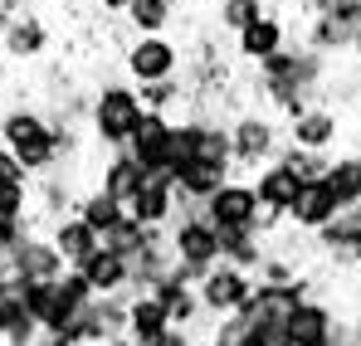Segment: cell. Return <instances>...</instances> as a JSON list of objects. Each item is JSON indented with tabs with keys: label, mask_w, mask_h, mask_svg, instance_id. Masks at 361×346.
Segmentation results:
<instances>
[{
	"label": "cell",
	"mask_w": 361,
	"mask_h": 346,
	"mask_svg": "<svg viewBox=\"0 0 361 346\" xmlns=\"http://www.w3.org/2000/svg\"><path fill=\"white\" fill-rule=\"evenodd\" d=\"M283 44H288V20L279 10H264L254 25H244L240 35H235V54L244 63H264L269 54H279Z\"/></svg>",
	"instance_id": "cell-17"
},
{
	"label": "cell",
	"mask_w": 361,
	"mask_h": 346,
	"mask_svg": "<svg viewBox=\"0 0 361 346\" xmlns=\"http://www.w3.org/2000/svg\"><path fill=\"white\" fill-rule=\"evenodd\" d=\"M322 185L332 190L337 205H361V152H342L332 156V166L322 175Z\"/></svg>",
	"instance_id": "cell-25"
},
{
	"label": "cell",
	"mask_w": 361,
	"mask_h": 346,
	"mask_svg": "<svg viewBox=\"0 0 361 346\" xmlns=\"http://www.w3.org/2000/svg\"><path fill=\"white\" fill-rule=\"evenodd\" d=\"M352 58H357V68H361V35L352 39Z\"/></svg>",
	"instance_id": "cell-40"
},
{
	"label": "cell",
	"mask_w": 361,
	"mask_h": 346,
	"mask_svg": "<svg viewBox=\"0 0 361 346\" xmlns=\"http://www.w3.org/2000/svg\"><path fill=\"white\" fill-rule=\"evenodd\" d=\"M142 180H147V166H142L127 147H118V152L103 156V166H98V180H93V185H103L108 195H118L122 205H132V195L142 190Z\"/></svg>",
	"instance_id": "cell-21"
},
{
	"label": "cell",
	"mask_w": 361,
	"mask_h": 346,
	"mask_svg": "<svg viewBox=\"0 0 361 346\" xmlns=\"http://www.w3.org/2000/svg\"><path fill=\"white\" fill-rule=\"evenodd\" d=\"M73 210H78V215H83L98 234H108L122 215H127V205H122L118 195H108L103 185H83V195H78V205H73Z\"/></svg>",
	"instance_id": "cell-28"
},
{
	"label": "cell",
	"mask_w": 361,
	"mask_h": 346,
	"mask_svg": "<svg viewBox=\"0 0 361 346\" xmlns=\"http://www.w3.org/2000/svg\"><path fill=\"white\" fill-rule=\"evenodd\" d=\"M269 10V0H215V25L225 35H240L244 25H254Z\"/></svg>",
	"instance_id": "cell-32"
},
{
	"label": "cell",
	"mask_w": 361,
	"mask_h": 346,
	"mask_svg": "<svg viewBox=\"0 0 361 346\" xmlns=\"http://www.w3.org/2000/svg\"><path fill=\"white\" fill-rule=\"evenodd\" d=\"M269 234L259 230H220V259L225 264H235V268H259V259L269 254V244H264Z\"/></svg>",
	"instance_id": "cell-27"
},
{
	"label": "cell",
	"mask_w": 361,
	"mask_h": 346,
	"mask_svg": "<svg viewBox=\"0 0 361 346\" xmlns=\"http://www.w3.org/2000/svg\"><path fill=\"white\" fill-rule=\"evenodd\" d=\"M0 180H35V175L25 171V161H20L5 142H0Z\"/></svg>",
	"instance_id": "cell-38"
},
{
	"label": "cell",
	"mask_w": 361,
	"mask_h": 346,
	"mask_svg": "<svg viewBox=\"0 0 361 346\" xmlns=\"http://www.w3.org/2000/svg\"><path fill=\"white\" fill-rule=\"evenodd\" d=\"M254 346H293L288 322H254Z\"/></svg>",
	"instance_id": "cell-35"
},
{
	"label": "cell",
	"mask_w": 361,
	"mask_h": 346,
	"mask_svg": "<svg viewBox=\"0 0 361 346\" xmlns=\"http://www.w3.org/2000/svg\"><path fill=\"white\" fill-rule=\"evenodd\" d=\"M259 215H264L259 190L244 175H230L215 195H205V220L215 230H259Z\"/></svg>",
	"instance_id": "cell-8"
},
{
	"label": "cell",
	"mask_w": 361,
	"mask_h": 346,
	"mask_svg": "<svg viewBox=\"0 0 361 346\" xmlns=\"http://www.w3.org/2000/svg\"><path fill=\"white\" fill-rule=\"evenodd\" d=\"M161 327H171V312L161 307L157 292H132L127 297V342H142V337H157Z\"/></svg>",
	"instance_id": "cell-24"
},
{
	"label": "cell",
	"mask_w": 361,
	"mask_h": 346,
	"mask_svg": "<svg viewBox=\"0 0 361 346\" xmlns=\"http://www.w3.org/2000/svg\"><path fill=\"white\" fill-rule=\"evenodd\" d=\"M83 195V175H78V161H59L49 171H39L30 180V205H35V220L54 225L59 215H68Z\"/></svg>",
	"instance_id": "cell-7"
},
{
	"label": "cell",
	"mask_w": 361,
	"mask_h": 346,
	"mask_svg": "<svg viewBox=\"0 0 361 346\" xmlns=\"http://www.w3.org/2000/svg\"><path fill=\"white\" fill-rule=\"evenodd\" d=\"M142 93H137V83H118V78H108V83H98L93 88V103H88V137L103 147V152H118L127 147V137H132V127L142 122Z\"/></svg>",
	"instance_id": "cell-2"
},
{
	"label": "cell",
	"mask_w": 361,
	"mask_h": 346,
	"mask_svg": "<svg viewBox=\"0 0 361 346\" xmlns=\"http://www.w3.org/2000/svg\"><path fill=\"white\" fill-rule=\"evenodd\" d=\"M312 249L337 268H357L361 264V205H342L322 230H312Z\"/></svg>",
	"instance_id": "cell-10"
},
{
	"label": "cell",
	"mask_w": 361,
	"mask_h": 346,
	"mask_svg": "<svg viewBox=\"0 0 361 346\" xmlns=\"http://www.w3.org/2000/svg\"><path fill=\"white\" fill-rule=\"evenodd\" d=\"M205 346H254V322L244 312H225L205 327Z\"/></svg>",
	"instance_id": "cell-30"
},
{
	"label": "cell",
	"mask_w": 361,
	"mask_h": 346,
	"mask_svg": "<svg viewBox=\"0 0 361 346\" xmlns=\"http://www.w3.org/2000/svg\"><path fill=\"white\" fill-rule=\"evenodd\" d=\"M127 152H132L147 171H166V161H171V117L147 108L142 122L132 127V137H127Z\"/></svg>",
	"instance_id": "cell-16"
},
{
	"label": "cell",
	"mask_w": 361,
	"mask_h": 346,
	"mask_svg": "<svg viewBox=\"0 0 361 346\" xmlns=\"http://www.w3.org/2000/svg\"><path fill=\"white\" fill-rule=\"evenodd\" d=\"M142 225H157V230H171V220H176L180 200H176V175L171 171H147L142 180V190L132 195V205H127Z\"/></svg>",
	"instance_id": "cell-14"
},
{
	"label": "cell",
	"mask_w": 361,
	"mask_h": 346,
	"mask_svg": "<svg viewBox=\"0 0 361 346\" xmlns=\"http://www.w3.org/2000/svg\"><path fill=\"white\" fill-rule=\"evenodd\" d=\"M49 239H54V249L63 254V264H68V268H78V264L93 254V249H103V234L93 230V225H88L78 210L59 215V220L49 225Z\"/></svg>",
	"instance_id": "cell-20"
},
{
	"label": "cell",
	"mask_w": 361,
	"mask_h": 346,
	"mask_svg": "<svg viewBox=\"0 0 361 346\" xmlns=\"http://www.w3.org/2000/svg\"><path fill=\"white\" fill-rule=\"evenodd\" d=\"M357 35H361V0H327L317 15H307L302 44L332 58V54H342V49H352Z\"/></svg>",
	"instance_id": "cell-5"
},
{
	"label": "cell",
	"mask_w": 361,
	"mask_h": 346,
	"mask_svg": "<svg viewBox=\"0 0 361 346\" xmlns=\"http://www.w3.org/2000/svg\"><path fill=\"white\" fill-rule=\"evenodd\" d=\"M307 292H312L307 278H293V283H254V292L244 297L240 312L249 322H288Z\"/></svg>",
	"instance_id": "cell-12"
},
{
	"label": "cell",
	"mask_w": 361,
	"mask_h": 346,
	"mask_svg": "<svg viewBox=\"0 0 361 346\" xmlns=\"http://www.w3.org/2000/svg\"><path fill=\"white\" fill-rule=\"evenodd\" d=\"M185 54H180L176 39H166V35H132L127 44H122V73H127V83H161V78H176Z\"/></svg>",
	"instance_id": "cell-4"
},
{
	"label": "cell",
	"mask_w": 361,
	"mask_h": 346,
	"mask_svg": "<svg viewBox=\"0 0 361 346\" xmlns=\"http://www.w3.org/2000/svg\"><path fill=\"white\" fill-rule=\"evenodd\" d=\"M230 175H235V161H225V156H195L190 166L176 171V200H205V195H215Z\"/></svg>",
	"instance_id": "cell-19"
},
{
	"label": "cell",
	"mask_w": 361,
	"mask_h": 346,
	"mask_svg": "<svg viewBox=\"0 0 361 346\" xmlns=\"http://www.w3.org/2000/svg\"><path fill=\"white\" fill-rule=\"evenodd\" d=\"M49 44H54L49 20H44L39 10H25V5L10 15V25H5V35H0V54L15 58V63H39V58L49 54Z\"/></svg>",
	"instance_id": "cell-11"
},
{
	"label": "cell",
	"mask_w": 361,
	"mask_h": 346,
	"mask_svg": "<svg viewBox=\"0 0 361 346\" xmlns=\"http://www.w3.org/2000/svg\"><path fill=\"white\" fill-rule=\"evenodd\" d=\"M78 268H83V278L93 283V292H127V288H132V268H127V259H122L118 249H108V244L93 249Z\"/></svg>",
	"instance_id": "cell-22"
},
{
	"label": "cell",
	"mask_w": 361,
	"mask_h": 346,
	"mask_svg": "<svg viewBox=\"0 0 361 346\" xmlns=\"http://www.w3.org/2000/svg\"><path fill=\"white\" fill-rule=\"evenodd\" d=\"M195 292H200V312L215 322V317H225V312H240L244 297L254 292V273L249 268H235V264H215V268H205L200 273V283H195Z\"/></svg>",
	"instance_id": "cell-9"
},
{
	"label": "cell",
	"mask_w": 361,
	"mask_h": 346,
	"mask_svg": "<svg viewBox=\"0 0 361 346\" xmlns=\"http://www.w3.org/2000/svg\"><path fill=\"white\" fill-rule=\"evenodd\" d=\"M30 230H35V220H0V254H10Z\"/></svg>",
	"instance_id": "cell-37"
},
{
	"label": "cell",
	"mask_w": 361,
	"mask_h": 346,
	"mask_svg": "<svg viewBox=\"0 0 361 346\" xmlns=\"http://www.w3.org/2000/svg\"><path fill=\"white\" fill-rule=\"evenodd\" d=\"M127 5H132V0H93V10H98V15H122Z\"/></svg>",
	"instance_id": "cell-39"
},
{
	"label": "cell",
	"mask_w": 361,
	"mask_h": 346,
	"mask_svg": "<svg viewBox=\"0 0 361 346\" xmlns=\"http://www.w3.org/2000/svg\"><path fill=\"white\" fill-rule=\"evenodd\" d=\"M132 346H195V337H190L185 327L171 322V327H161L157 337H142V342H132Z\"/></svg>",
	"instance_id": "cell-36"
},
{
	"label": "cell",
	"mask_w": 361,
	"mask_h": 346,
	"mask_svg": "<svg viewBox=\"0 0 361 346\" xmlns=\"http://www.w3.org/2000/svg\"><path fill=\"white\" fill-rule=\"evenodd\" d=\"M337 210H342V205L332 200V190H327L322 180H307V185L298 190V200L288 205V225H298V230L312 234V230H322Z\"/></svg>",
	"instance_id": "cell-23"
},
{
	"label": "cell",
	"mask_w": 361,
	"mask_h": 346,
	"mask_svg": "<svg viewBox=\"0 0 361 346\" xmlns=\"http://www.w3.org/2000/svg\"><path fill=\"white\" fill-rule=\"evenodd\" d=\"M142 93V108H152V113H180V108H190V83L185 78H161V83H142L137 88Z\"/></svg>",
	"instance_id": "cell-29"
},
{
	"label": "cell",
	"mask_w": 361,
	"mask_h": 346,
	"mask_svg": "<svg viewBox=\"0 0 361 346\" xmlns=\"http://www.w3.org/2000/svg\"><path fill=\"white\" fill-rule=\"evenodd\" d=\"M0 142L25 161V171H30V175H39V171H49V166H59V161H63L49 113L35 108V103H25L20 93L10 98V108H0Z\"/></svg>",
	"instance_id": "cell-1"
},
{
	"label": "cell",
	"mask_w": 361,
	"mask_h": 346,
	"mask_svg": "<svg viewBox=\"0 0 361 346\" xmlns=\"http://www.w3.org/2000/svg\"><path fill=\"white\" fill-rule=\"evenodd\" d=\"M0 220H35L30 180H0Z\"/></svg>",
	"instance_id": "cell-33"
},
{
	"label": "cell",
	"mask_w": 361,
	"mask_h": 346,
	"mask_svg": "<svg viewBox=\"0 0 361 346\" xmlns=\"http://www.w3.org/2000/svg\"><path fill=\"white\" fill-rule=\"evenodd\" d=\"M283 137L302 152H332L337 137H342V113L327 108V103H312V108H302L298 117L283 122Z\"/></svg>",
	"instance_id": "cell-13"
},
{
	"label": "cell",
	"mask_w": 361,
	"mask_h": 346,
	"mask_svg": "<svg viewBox=\"0 0 361 346\" xmlns=\"http://www.w3.org/2000/svg\"><path fill=\"white\" fill-rule=\"evenodd\" d=\"M5 322H10V312H5V302H0V337H5Z\"/></svg>",
	"instance_id": "cell-41"
},
{
	"label": "cell",
	"mask_w": 361,
	"mask_h": 346,
	"mask_svg": "<svg viewBox=\"0 0 361 346\" xmlns=\"http://www.w3.org/2000/svg\"><path fill=\"white\" fill-rule=\"evenodd\" d=\"M122 20L132 35H166L176 25V0H132L122 10Z\"/></svg>",
	"instance_id": "cell-26"
},
{
	"label": "cell",
	"mask_w": 361,
	"mask_h": 346,
	"mask_svg": "<svg viewBox=\"0 0 361 346\" xmlns=\"http://www.w3.org/2000/svg\"><path fill=\"white\" fill-rule=\"evenodd\" d=\"M0 88H5V54H0Z\"/></svg>",
	"instance_id": "cell-42"
},
{
	"label": "cell",
	"mask_w": 361,
	"mask_h": 346,
	"mask_svg": "<svg viewBox=\"0 0 361 346\" xmlns=\"http://www.w3.org/2000/svg\"><path fill=\"white\" fill-rule=\"evenodd\" d=\"M249 180H254L259 205H264V215H259V234H274V230H279V220H288V205L298 200L302 175L293 171L283 156H274V161H264V166L249 175Z\"/></svg>",
	"instance_id": "cell-6"
},
{
	"label": "cell",
	"mask_w": 361,
	"mask_h": 346,
	"mask_svg": "<svg viewBox=\"0 0 361 346\" xmlns=\"http://www.w3.org/2000/svg\"><path fill=\"white\" fill-rule=\"evenodd\" d=\"M152 230H157V225H142V220H137V215L127 210V215H122L118 225H113V230L103 234V244H108V249H118L122 259H132V254H137V249H142V244L152 239Z\"/></svg>",
	"instance_id": "cell-31"
},
{
	"label": "cell",
	"mask_w": 361,
	"mask_h": 346,
	"mask_svg": "<svg viewBox=\"0 0 361 346\" xmlns=\"http://www.w3.org/2000/svg\"><path fill=\"white\" fill-rule=\"evenodd\" d=\"M63 268H68V264H63V254L54 249V239H49V234H35V230H30L20 244H15V249H10V273H15L20 283H35V278H59Z\"/></svg>",
	"instance_id": "cell-15"
},
{
	"label": "cell",
	"mask_w": 361,
	"mask_h": 346,
	"mask_svg": "<svg viewBox=\"0 0 361 346\" xmlns=\"http://www.w3.org/2000/svg\"><path fill=\"white\" fill-rule=\"evenodd\" d=\"M283 152V127L269 108H249L230 122V161L240 171H259L264 161H274Z\"/></svg>",
	"instance_id": "cell-3"
},
{
	"label": "cell",
	"mask_w": 361,
	"mask_h": 346,
	"mask_svg": "<svg viewBox=\"0 0 361 346\" xmlns=\"http://www.w3.org/2000/svg\"><path fill=\"white\" fill-rule=\"evenodd\" d=\"M337 312H332V302H322V297H302L298 312L288 317V332H293V346H332V332H337Z\"/></svg>",
	"instance_id": "cell-18"
},
{
	"label": "cell",
	"mask_w": 361,
	"mask_h": 346,
	"mask_svg": "<svg viewBox=\"0 0 361 346\" xmlns=\"http://www.w3.org/2000/svg\"><path fill=\"white\" fill-rule=\"evenodd\" d=\"M279 156H283V161L302 175V185H307V180H322V175H327V166H332V156H327V152H302V147H293V142H288Z\"/></svg>",
	"instance_id": "cell-34"
}]
</instances>
